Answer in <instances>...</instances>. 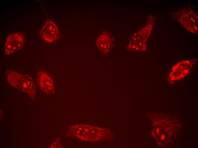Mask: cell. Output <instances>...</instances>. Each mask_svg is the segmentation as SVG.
Here are the masks:
<instances>
[{
	"mask_svg": "<svg viewBox=\"0 0 198 148\" xmlns=\"http://www.w3.org/2000/svg\"><path fill=\"white\" fill-rule=\"evenodd\" d=\"M71 129L75 137L83 140L95 141L102 136L100 129L92 126L79 124L73 126Z\"/></svg>",
	"mask_w": 198,
	"mask_h": 148,
	"instance_id": "7a4b0ae2",
	"label": "cell"
},
{
	"mask_svg": "<svg viewBox=\"0 0 198 148\" xmlns=\"http://www.w3.org/2000/svg\"><path fill=\"white\" fill-rule=\"evenodd\" d=\"M191 65V62L187 60L182 61L175 64L169 74V81H175L184 78L189 73Z\"/></svg>",
	"mask_w": 198,
	"mask_h": 148,
	"instance_id": "277c9868",
	"label": "cell"
},
{
	"mask_svg": "<svg viewBox=\"0 0 198 148\" xmlns=\"http://www.w3.org/2000/svg\"><path fill=\"white\" fill-rule=\"evenodd\" d=\"M41 37L45 41L51 43L57 39L59 35L58 28L51 20H47L41 29Z\"/></svg>",
	"mask_w": 198,
	"mask_h": 148,
	"instance_id": "5b68a950",
	"label": "cell"
},
{
	"mask_svg": "<svg viewBox=\"0 0 198 148\" xmlns=\"http://www.w3.org/2000/svg\"><path fill=\"white\" fill-rule=\"evenodd\" d=\"M96 44L99 49L102 52H107L111 45V37L107 33H103L98 38Z\"/></svg>",
	"mask_w": 198,
	"mask_h": 148,
	"instance_id": "52a82bcc",
	"label": "cell"
},
{
	"mask_svg": "<svg viewBox=\"0 0 198 148\" xmlns=\"http://www.w3.org/2000/svg\"><path fill=\"white\" fill-rule=\"evenodd\" d=\"M38 83L41 89L48 94L52 93L54 87L53 81L50 76L46 72L42 71L39 73Z\"/></svg>",
	"mask_w": 198,
	"mask_h": 148,
	"instance_id": "8992f818",
	"label": "cell"
},
{
	"mask_svg": "<svg viewBox=\"0 0 198 148\" xmlns=\"http://www.w3.org/2000/svg\"><path fill=\"white\" fill-rule=\"evenodd\" d=\"M8 82L12 86L33 97L36 89L32 79L28 75L12 71L7 73Z\"/></svg>",
	"mask_w": 198,
	"mask_h": 148,
	"instance_id": "6da1fadb",
	"label": "cell"
},
{
	"mask_svg": "<svg viewBox=\"0 0 198 148\" xmlns=\"http://www.w3.org/2000/svg\"><path fill=\"white\" fill-rule=\"evenodd\" d=\"M25 41L24 36L18 32L9 35L7 38L5 46V53L9 55L13 53L21 48Z\"/></svg>",
	"mask_w": 198,
	"mask_h": 148,
	"instance_id": "3957f363",
	"label": "cell"
}]
</instances>
